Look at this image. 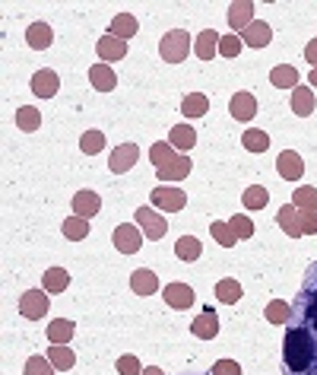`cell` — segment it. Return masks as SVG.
<instances>
[{
  "mask_svg": "<svg viewBox=\"0 0 317 375\" xmlns=\"http://www.w3.org/2000/svg\"><path fill=\"white\" fill-rule=\"evenodd\" d=\"M139 159V146L137 143H118L111 150V156H108V169L114 172V175H120V172L133 169Z\"/></svg>",
  "mask_w": 317,
  "mask_h": 375,
  "instance_id": "52a82bcc",
  "label": "cell"
},
{
  "mask_svg": "<svg viewBox=\"0 0 317 375\" xmlns=\"http://www.w3.org/2000/svg\"><path fill=\"white\" fill-rule=\"evenodd\" d=\"M228 226H232V232L238 235V239H251L254 235V222H251V216H244V213H235L232 220H228Z\"/></svg>",
  "mask_w": 317,
  "mask_h": 375,
  "instance_id": "b9f144b4",
  "label": "cell"
},
{
  "mask_svg": "<svg viewBox=\"0 0 317 375\" xmlns=\"http://www.w3.org/2000/svg\"><path fill=\"white\" fill-rule=\"evenodd\" d=\"M139 375H162V369H158V366H146Z\"/></svg>",
  "mask_w": 317,
  "mask_h": 375,
  "instance_id": "f907efd6",
  "label": "cell"
},
{
  "mask_svg": "<svg viewBox=\"0 0 317 375\" xmlns=\"http://www.w3.org/2000/svg\"><path fill=\"white\" fill-rule=\"evenodd\" d=\"M16 124H19V131H25V133L38 131V124H42V112H38L35 105H23L16 112Z\"/></svg>",
  "mask_w": 317,
  "mask_h": 375,
  "instance_id": "e575fe53",
  "label": "cell"
},
{
  "mask_svg": "<svg viewBox=\"0 0 317 375\" xmlns=\"http://www.w3.org/2000/svg\"><path fill=\"white\" fill-rule=\"evenodd\" d=\"M238 38L247 44V48H266V44H270V38H273V29H270V23H260V19H254V23L247 25V29L241 32Z\"/></svg>",
  "mask_w": 317,
  "mask_h": 375,
  "instance_id": "4fadbf2b",
  "label": "cell"
},
{
  "mask_svg": "<svg viewBox=\"0 0 317 375\" xmlns=\"http://www.w3.org/2000/svg\"><path fill=\"white\" fill-rule=\"evenodd\" d=\"M308 318H311V324H314V328H317V299L308 305Z\"/></svg>",
  "mask_w": 317,
  "mask_h": 375,
  "instance_id": "681fc988",
  "label": "cell"
},
{
  "mask_svg": "<svg viewBox=\"0 0 317 375\" xmlns=\"http://www.w3.org/2000/svg\"><path fill=\"white\" fill-rule=\"evenodd\" d=\"M168 143L175 146V150H181L184 156H187V150H194V146H197V131H194L190 124H175V127H171Z\"/></svg>",
  "mask_w": 317,
  "mask_h": 375,
  "instance_id": "cb8c5ba5",
  "label": "cell"
},
{
  "mask_svg": "<svg viewBox=\"0 0 317 375\" xmlns=\"http://www.w3.org/2000/svg\"><path fill=\"white\" fill-rule=\"evenodd\" d=\"M263 315H266V321H273V324H285L292 318V309H289V302H282V299H273V302L263 309Z\"/></svg>",
  "mask_w": 317,
  "mask_h": 375,
  "instance_id": "ab89813d",
  "label": "cell"
},
{
  "mask_svg": "<svg viewBox=\"0 0 317 375\" xmlns=\"http://www.w3.org/2000/svg\"><path fill=\"white\" fill-rule=\"evenodd\" d=\"M63 235H67L70 242H82L89 235V220H82V216H67L63 220Z\"/></svg>",
  "mask_w": 317,
  "mask_h": 375,
  "instance_id": "d590c367",
  "label": "cell"
},
{
  "mask_svg": "<svg viewBox=\"0 0 317 375\" xmlns=\"http://www.w3.org/2000/svg\"><path fill=\"white\" fill-rule=\"evenodd\" d=\"M219 32L216 29H203L200 35H197V44H194V51H197V57L200 61H213L216 54H219Z\"/></svg>",
  "mask_w": 317,
  "mask_h": 375,
  "instance_id": "ac0fdd59",
  "label": "cell"
},
{
  "mask_svg": "<svg viewBox=\"0 0 317 375\" xmlns=\"http://www.w3.org/2000/svg\"><path fill=\"white\" fill-rule=\"evenodd\" d=\"M209 112V99L203 93H187L181 102V114L184 118H203Z\"/></svg>",
  "mask_w": 317,
  "mask_h": 375,
  "instance_id": "4316f807",
  "label": "cell"
},
{
  "mask_svg": "<svg viewBox=\"0 0 317 375\" xmlns=\"http://www.w3.org/2000/svg\"><path fill=\"white\" fill-rule=\"evenodd\" d=\"M304 61L311 64V70L317 67V38H311V42H308V48H304Z\"/></svg>",
  "mask_w": 317,
  "mask_h": 375,
  "instance_id": "c3c4849f",
  "label": "cell"
},
{
  "mask_svg": "<svg viewBox=\"0 0 317 375\" xmlns=\"http://www.w3.org/2000/svg\"><path fill=\"white\" fill-rule=\"evenodd\" d=\"M48 296H51V292H44V290H25L23 296H19V315L29 318V321L44 318V315H48V309H51Z\"/></svg>",
  "mask_w": 317,
  "mask_h": 375,
  "instance_id": "3957f363",
  "label": "cell"
},
{
  "mask_svg": "<svg viewBox=\"0 0 317 375\" xmlns=\"http://www.w3.org/2000/svg\"><path fill=\"white\" fill-rule=\"evenodd\" d=\"M175 156H178V153H175V146H171L168 140H158V143H152V146H149V162L156 165V172H158V169H165V165H168Z\"/></svg>",
  "mask_w": 317,
  "mask_h": 375,
  "instance_id": "d6a6232c",
  "label": "cell"
},
{
  "mask_svg": "<svg viewBox=\"0 0 317 375\" xmlns=\"http://www.w3.org/2000/svg\"><path fill=\"white\" fill-rule=\"evenodd\" d=\"M29 86H32V93H35V99H54L57 89H61V76H57L54 70H35Z\"/></svg>",
  "mask_w": 317,
  "mask_h": 375,
  "instance_id": "ba28073f",
  "label": "cell"
},
{
  "mask_svg": "<svg viewBox=\"0 0 317 375\" xmlns=\"http://www.w3.org/2000/svg\"><path fill=\"white\" fill-rule=\"evenodd\" d=\"M289 105H292V112L298 114V118H308L311 112H314V93H311L308 86H295L292 89V99H289Z\"/></svg>",
  "mask_w": 317,
  "mask_h": 375,
  "instance_id": "603a6c76",
  "label": "cell"
},
{
  "mask_svg": "<svg viewBox=\"0 0 317 375\" xmlns=\"http://www.w3.org/2000/svg\"><path fill=\"white\" fill-rule=\"evenodd\" d=\"M276 222L282 226L285 235H292V239L304 235L302 232V222H298V207H295V203H282V207H279V213H276Z\"/></svg>",
  "mask_w": 317,
  "mask_h": 375,
  "instance_id": "7402d4cb",
  "label": "cell"
},
{
  "mask_svg": "<svg viewBox=\"0 0 317 375\" xmlns=\"http://www.w3.org/2000/svg\"><path fill=\"white\" fill-rule=\"evenodd\" d=\"M266 201H270V194H266L263 184H251V188L241 194V203H244L247 210H263Z\"/></svg>",
  "mask_w": 317,
  "mask_h": 375,
  "instance_id": "8d00e7d4",
  "label": "cell"
},
{
  "mask_svg": "<svg viewBox=\"0 0 317 375\" xmlns=\"http://www.w3.org/2000/svg\"><path fill=\"white\" fill-rule=\"evenodd\" d=\"M73 331H76L73 321H67V318H54V321L48 324V340L51 343H70Z\"/></svg>",
  "mask_w": 317,
  "mask_h": 375,
  "instance_id": "836d02e7",
  "label": "cell"
},
{
  "mask_svg": "<svg viewBox=\"0 0 317 375\" xmlns=\"http://www.w3.org/2000/svg\"><path fill=\"white\" fill-rule=\"evenodd\" d=\"M308 80H311V86H317V67H314V70H311V73H308Z\"/></svg>",
  "mask_w": 317,
  "mask_h": 375,
  "instance_id": "816d5d0a",
  "label": "cell"
},
{
  "mask_svg": "<svg viewBox=\"0 0 317 375\" xmlns=\"http://www.w3.org/2000/svg\"><path fill=\"white\" fill-rule=\"evenodd\" d=\"M209 232H213V239L219 242V245H225V248H232L235 242H238V235L232 232V226H228V222H222V220H216L213 226H209Z\"/></svg>",
  "mask_w": 317,
  "mask_h": 375,
  "instance_id": "60d3db41",
  "label": "cell"
},
{
  "mask_svg": "<svg viewBox=\"0 0 317 375\" xmlns=\"http://www.w3.org/2000/svg\"><path fill=\"white\" fill-rule=\"evenodd\" d=\"M137 226H139V232H143L149 242L165 239V232H168L165 220H162V216H158L152 207H139V210H137Z\"/></svg>",
  "mask_w": 317,
  "mask_h": 375,
  "instance_id": "8992f818",
  "label": "cell"
},
{
  "mask_svg": "<svg viewBox=\"0 0 317 375\" xmlns=\"http://www.w3.org/2000/svg\"><path fill=\"white\" fill-rule=\"evenodd\" d=\"M162 299L171 309H190V305H194V290H190L187 283H168L162 290Z\"/></svg>",
  "mask_w": 317,
  "mask_h": 375,
  "instance_id": "5bb4252c",
  "label": "cell"
},
{
  "mask_svg": "<svg viewBox=\"0 0 317 375\" xmlns=\"http://www.w3.org/2000/svg\"><path fill=\"white\" fill-rule=\"evenodd\" d=\"M241 143H244L247 153H266L270 150V133L260 131V127H247L244 137H241Z\"/></svg>",
  "mask_w": 317,
  "mask_h": 375,
  "instance_id": "4dcf8cb0",
  "label": "cell"
},
{
  "mask_svg": "<svg viewBox=\"0 0 317 375\" xmlns=\"http://www.w3.org/2000/svg\"><path fill=\"white\" fill-rule=\"evenodd\" d=\"M190 169H194V162H190V156H184V153H178L175 159H171L165 169H158L156 172V178L162 184H171V181H181V178H187L190 175Z\"/></svg>",
  "mask_w": 317,
  "mask_h": 375,
  "instance_id": "9c48e42d",
  "label": "cell"
},
{
  "mask_svg": "<svg viewBox=\"0 0 317 375\" xmlns=\"http://www.w3.org/2000/svg\"><path fill=\"white\" fill-rule=\"evenodd\" d=\"M228 112H232L235 121H251L254 114H257V99H254V93H247V89L235 93L232 102H228Z\"/></svg>",
  "mask_w": 317,
  "mask_h": 375,
  "instance_id": "8fae6325",
  "label": "cell"
},
{
  "mask_svg": "<svg viewBox=\"0 0 317 375\" xmlns=\"http://www.w3.org/2000/svg\"><path fill=\"white\" fill-rule=\"evenodd\" d=\"M241 283L238 280H232V277H222L219 283H216V299H219L222 305H235V302H241Z\"/></svg>",
  "mask_w": 317,
  "mask_h": 375,
  "instance_id": "83f0119b",
  "label": "cell"
},
{
  "mask_svg": "<svg viewBox=\"0 0 317 375\" xmlns=\"http://www.w3.org/2000/svg\"><path fill=\"white\" fill-rule=\"evenodd\" d=\"M130 290L137 292V296H152V292L158 290V277L149 267H139V270L130 273Z\"/></svg>",
  "mask_w": 317,
  "mask_h": 375,
  "instance_id": "d6986e66",
  "label": "cell"
},
{
  "mask_svg": "<svg viewBox=\"0 0 317 375\" xmlns=\"http://www.w3.org/2000/svg\"><path fill=\"white\" fill-rule=\"evenodd\" d=\"M251 23H254V4L251 0H235V4L228 6V25L241 35Z\"/></svg>",
  "mask_w": 317,
  "mask_h": 375,
  "instance_id": "7c38bea8",
  "label": "cell"
},
{
  "mask_svg": "<svg viewBox=\"0 0 317 375\" xmlns=\"http://www.w3.org/2000/svg\"><path fill=\"white\" fill-rule=\"evenodd\" d=\"M213 375H241V366L235 359H219L213 362Z\"/></svg>",
  "mask_w": 317,
  "mask_h": 375,
  "instance_id": "bcb514c9",
  "label": "cell"
},
{
  "mask_svg": "<svg viewBox=\"0 0 317 375\" xmlns=\"http://www.w3.org/2000/svg\"><path fill=\"white\" fill-rule=\"evenodd\" d=\"M292 203L298 210H304V213H317V188H298L292 194Z\"/></svg>",
  "mask_w": 317,
  "mask_h": 375,
  "instance_id": "f35d334b",
  "label": "cell"
},
{
  "mask_svg": "<svg viewBox=\"0 0 317 375\" xmlns=\"http://www.w3.org/2000/svg\"><path fill=\"white\" fill-rule=\"evenodd\" d=\"M89 83H92L99 93H111V89L118 86V73H114L108 64H92V67H89Z\"/></svg>",
  "mask_w": 317,
  "mask_h": 375,
  "instance_id": "e0dca14e",
  "label": "cell"
},
{
  "mask_svg": "<svg viewBox=\"0 0 317 375\" xmlns=\"http://www.w3.org/2000/svg\"><path fill=\"white\" fill-rule=\"evenodd\" d=\"M80 150L86 153V156H99V153L105 150V133H101V131H86L80 137Z\"/></svg>",
  "mask_w": 317,
  "mask_h": 375,
  "instance_id": "74e56055",
  "label": "cell"
},
{
  "mask_svg": "<svg viewBox=\"0 0 317 375\" xmlns=\"http://www.w3.org/2000/svg\"><path fill=\"white\" fill-rule=\"evenodd\" d=\"M298 222H302V232L304 235H314L317 232V213H304V210H298Z\"/></svg>",
  "mask_w": 317,
  "mask_h": 375,
  "instance_id": "7dc6e473",
  "label": "cell"
},
{
  "mask_svg": "<svg viewBox=\"0 0 317 375\" xmlns=\"http://www.w3.org/2000/svg\"><path fill=\"white\" fill-rule=\"evenodd\" d=\"M241 48H244V42H241L238 35H222V42H219V54L222 57H238Z\"/></svg>",
  "mask_w": 317,
  "mask_h": 375,
  "instance_id": "ee69618b",
  "label": "cell"
},
{
  "mask_svg": "<svg viewBox=\"0 0 317 375\" xmlns=\"http://www.w3.org/2000/svg\"><path fill=\"white\" fill-rule=\"evenodd\" d=\"M48 359H51V366H54V369H61V372H67V369H73L76 353L67 347V343H51V350H48Z\"/></svg>",
  "mask_w": 317,
  "mask_h": 375,
  "instance_id": "f546056e",
  "label": "cell"
},
{
  "mask_svg": "<svg viewBox=\"0 0 317 375\" xmlns=\"http://www.w3.org/2000/svg\"><path fill=\"white\" fill-rule=\"evenodd\" d=\"M270 83L276 89H295L298 86V70L292 64H279V67L270 70Z\"/></svg>",
  "mask_w": 317,
  "mask_h": 375,
  "instance_id": "f1b7e54d",
  "label": "cell"
},
{
  "mask_svg": "<svg viewBox=\"0 0 317 375\" xmlns=\"http://www.w3.org/2000/svg\"><path fill=\"white\" fill-rule=\"evenodd\" d=\"M99 210H101V197L95 194V191H76V197H73V213L76 216L92 220Z\"/></svg>",
  "mask_w": 317,
  "mask_h": 375,
  "instance_id": "2e32d148",
  "label": "cell"
},
{
  "mask_svg": "<svg viewBox=\"0 0 317 375\" xmlns=\"http://www.w3.org/2000/svg\"><path fill=\"white\" fill-rule=\"evenodd\" d=\"M175 254L181 261H197L203 254V245H200V239L197 235H181V239L175 242Z\"/></svg>",
  "mask_w": 317,
  "mask_h": 375,
  "instance_id": "1f68e13d",
  "label": "cell"
},
{
  "mask_svg": "<svg viewBox=\"0 0 317 375\" xmlns=\"http://www.w3.org/2000/svg\"><path fill=\"white\" fill-rule=\"evenodd\" d=\"M149 201H152V207H156V210L178 213V210H184V203H187V194H184L181 188H171V184H158V188H152Z\"/></svg>",
  "mask_w": 317,
  "mask_h": 375,
  "instance_id": "277c9868",
  "label": "cell"
},
{
  "mask_svg": "<svg viewBox=\"0 0 317 375\" xmlns=\"http://www.w3.org/2000/svg\"><path fill=\"white\" fill-rule=\"evenodd\" d=\"M95 51H99L101 61H120V57L127 54V42H120V38H114V35H101Z\"/></svg>",
  "mask_w": 317,
  "mask_h": 375,
  "instance_id": "d4e9b609",
  "label": "cell"
},
{
  "mask_svg": "<svg viewBox=\"0 0 317 375\" xmlns=\"http://www.w3.org/2000/svg\"><path fill=\"white\" fill-rule=\"evenodd\" d=\"M25 42H29V48L44 51V48H51V42H54V32H51L48 23H32L29 29H25Z\"/></svg>",
  "mask_w": 317,
  "mask_h": 375,
  "instance_id": "44dd1931",
  "label": "cell"
},
{
  "mask_svg": "<svg viewBox=\"0 0 317 375\" xmlns=\"http://www.w3.org/2000/svg\"><path fill=\"white\" fill-rule=\"evenodd\" d=\"M190 51H194V44H190V35H187L184 29L165 32L162 42H158V54H162V61H168V64H181V61H187Z\"/></svg>",
  "mask_w": 317,
  "mask_h": 375,
  "instance_id": "7a4b0ae2",
  "label": "cell"
},
{
  "mask_svg": "<svg viewBox=\"0 0 317 375\" xmlns=\"http://www.w3.org/2000/svg\"><path fill=\"white\" fill-rule=\"evenodd\" d=\"M190 334L200 337V340H213L219 334V318H216V309H203L200 315L190 321Z\"/></svg>",
  "mask_w": 317,
  "mask_h": 375,
  "instance_id": "30bf717a",
  "label": "cell"
},
{
  "mask_svg": "<svg viewBox=\"0 0 317 375\" xmlns=\"http://www.w3.org/2000/svg\"><path fill=\"white\" fill-rule=\"evenodd\" d=\"M139 32V23L130 16V13H118V16L111 19V25H108V35L120 38V42H127V38H133Z\"/></svg>",
  "mask_w": 317,
  "mask_h": 375,
  "instance_id": "ffe728a7",
  "label": "cell"
},
{
  "mask_svg": "<svg viewBox=\"0 0 317 375\" xmlns=\"http://www.w3.org/2000/svg\"><path fill=\"white\" fill-rule=\"evenodd\" d=\"M111 242H114V248H118L120 254H137L139 245H143V232H139V226L120 222V226H114Z\"/></svg>",
  "mask_w": 317,
  "mask_h": 375,
  "instance_id": "5b68a950",
  "label": "cell"
},
{
  "mask_svg": "<svg viewBox=\"0 0 317 375\" xmlns=\"http://www.w3.org/2000/svg\"><path fill=\"white\" fill-rule=\"evenodd\" d=\"M118 372L120 375H139V372H143V366H139V359L133 353H127V356H120V359H118Z\"/></svg>",
  "mask_w": 317,
  "mask_h": 375,
  "instance_id": "f6af8a7d",
  "label": "cell"
},
{
  "mask_svg": "<svg viewBox=\"0 0 317 375\" xmlns=\"http://www.w3.org/2000/svg\"><path fill=\"white\" fill-rule=\"evenodd\" d=\"M67 286H70V273L63 270V267H48V270H44V277H42V290L44 292L54 296V292H63Z\"/></svg>",
  "mask_w": 317,
  "mask_h": 375,
  "instance_id": "484cf974",
  "label": "cell"
},
{
  "mask_svg": "<svg viewBox=\"0 0 317 375\" xmlns=\"http://www.w3.org/2000/svg\"><path fill=\"white\" fill-rule=\"evenodd\" d=\"M25 375H54V366L44 356H29L25 359Z\"/></svg>",
  "mask_w": 317,
  "mask_h": 375,
  "instance_id": "7bdbcfd3",
  "label": "cell"
},
{
  "mask_svg": "<svg viewBox=\"0 0 317 375\" xmlns=\"http://www.w3.org/2000/svg\"><path fill=\"white\" fill-rule=\"evenodd\" d=\"M276 169H279V175L289 178V181H298V178L304 175V162H302V156H298V153H292V150H282V153H279Z\"/></svg>",
  "mask_w": 317,
  "mask_h": 375,
  "instance_id": "9a60e30c",
  "label": "cell"
},
{
  "mask_svg": "<svg viewBox=\"0 0 317 375\" xmlns=\"http://www.w3.org/2000/svg\"><path fill=\"white\" fill-rule=\"evenodd\" d=\"M314 340H311V331L308 328H292L285 334V343H282V356H285V366L292 372H304L314 359Z\"/></svg>",
  "mask_w": 317,
  "mask_h": 375,
  "instance_id": "6da1fadb",
  "label": "cell"
}]
</instances>
